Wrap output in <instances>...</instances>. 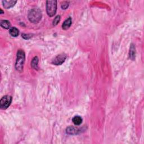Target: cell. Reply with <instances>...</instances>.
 <instances>
[{
  "mask_svg": "<svg viewBox=\"0 0 144 144\" xmlns=\"http://www.w3.org/2000/svg\"><path fill=\"white\" fill-rule=\"evenodd\" d=\"M25 62V53L22 50H19L17 52V61L15 63V68L20 72L23 70V66Z\"/></svg>",
  "mask_w": 144,
  "mask_h": 144,
  "instance_id": "obj_2",
  "label": "cell"
},
{
  "mask_svg": "<svg viewBox=\"0 0 144 144\" xmlns=\"http://www.w3.org/2000/svg\"><path fill=\"white\" fill-rule=\"evenodd\" d=\"M32 34H22V37L24 38L25 39H28L29 38H31L32 37Z\"/></svg>",
  "mask_w": 144,
  "mask_h": 144,
  "instance_id": "obj_16",
  "label": "cell"
},
{
  "mask_svg": "<svg viewBox=\"0 0 144 144\" xmlns=\"http://www.w3.org/2000/svg\"><path fill=\"white\" fill-rule=\"evenodd\" d=\"M79 132V129L73 127H69L66 128V133L69 134H77Z\"/></svg>",
  "mask_w": 144,
  "mask_h": 144,
  "instance_id": "obj_9",
  "label": "cell"
},
{
  "mask_svg": "<svg viewBox=\"0 0 144 144\" xmlns=\"http://www.w3.org/2000/svg\"><path fill=\"white\" fill-rule=\"evenodd\" d=\"M57 10L56 1H47L46 2V11L48 15L50 17L54 16Z\"/></svg>",
  "mask_w": 144,
  "mask_h": 144,
  "instance_id": "obj_3",
  "label": "cell"
},
{
  "mask_svg": "<svg viewBox=\"0 0 144 144\" xmlns=\"http://www.w3.org/2000/svg\"><path fill=\"white\" fill-rule=\"evenodd\" d=\"M69 6V2H64L61 5V8L64 10H65Z\"/></svg>",
  "mask_w": 144,
  "mask_h": 144,
  "instance_id": "obj_15",
  "label": "cell"
},
{
  "mask_svg": "<svg viewBox=\"0 0 144 144\" xmlns=\"http://www.w3.org/2000/svg\"><path fill=\"white\" fill-rule=\"evenodd\" d=\"M0 10H1V14H4V11H2V9H0Z\"/></svg>",
  "mask_w": 144,
  "mask_h": 144,
  "instance_id": "obj_17",
  "label": "cell"
},
{
  "mask_svg": "<svg viewBox=\"0 0 144 144\" xmlns=\"http://www.w3.org/2000/svg\"><path fill=\"white\" fill-rule=\"evenodd\" d=\"M12 101V97L9 95L4 96L1 98L0 101V107L2 109H6L10 105Z\"/></svg>",
  "mask_w": 144,
  "mask_h": 144,
  "instance_id": "obj_4",
  "label": "cell"
},
{
  "mask_svg": "<svg viewBox=\"0 0 144 144\" xmlns=\"http://www.w3.org/2000/svg\"><path fill=\"white\" fill-rule=\"evenodd\" d=\"M10 34L13 37H17L18 36L19 34V30L17 28L13 27L10 30Z\"/></svg>",
  "mask_w": 144,
  "mask_h": 144,
  "instance_id": "obj_13",
  "label": "cell"
},
{
  "mask_svg": "<svg viewBox=\"0 0 144 144\" xmlns=\"http://www.w3.org/2000/svg\"><path fill=\"white\" fill-rule=\"evenodd\" d=\"M60 18H61V17H60V15L56 16V17L54 19V20H53V25H56L58 23H59L60 20Z\"/></svg>",
  "mask_w": 144,
  "mask_h": 144,
  "instance_id": "obj_14",
  "label": "cell"
},
{
  "mask_svg": "<svg viewBox=\"0 0 144 144\" xmlns=\"http://www.w3.org/2000/svg\"><path fill=\"white\" fill-rule=\"evenodd\" d=\"M66 55L65 54H61L60 55H58L57 56L55 57V59L53 60L52 64L55 65H61L65 61V60H66Z\"/></svg>",
  "mask_w": 144,
  "mask_h": 144,
  "instance_id": "obj_5",
  "label": "cell"
},
{
  "mask_svg": "<svg viewBox=\"0 0 144 144\" xmlns=\"http://www.w3.org/2000/svg\"><path fill=\"white\" fill-rule=\"evenodd\" d=\"M38 57L37 56L34 57L31 62V66L32 68L34 69H36V70H38Z\"/></svg>",
  "mask_w": 144,
  "mask_h": 144,
  "instance_id": "obj_11",
  "label": "cell"
},
{
  "mask_svg": "<svg viewBox=\"0 0 144 144\" xmlns=\"http://www.w3.org/2000/svg\"><path fill=\"white\" fill-rule=\"evenodd\" d=\"M136 57V48L133 44H131L129 50V58L131 60H134Z\"/></svg>",
  "mask_w": 144,
  "mask_h": 144,
  "instance_id": "obj_7",
  "label": "cell"
},
{
  "mask_svg": "<svg viewBox=\"0 0 144 144\" xmlns=\"http://www.w3.org/2000/svg\"><path fill=\"white\" fill-rule=\"evenodd\" d=\"M42 12L38 8H34L29 11L28 19L29 21L33 23H38L41 20Z\"/></svg>",
  "mask_w": 144,
  "mask_h": 144,
  "instance_id": "obj_1",
  "label": "cell"
},
{
  "mask_svg": "<svg viewBox=\"0 0 144 144\" xmlns=\"http://www.w3.org/2000/svg\"><path fill=\"white\" fill-rule=\"evenodd\" d=\"M17 2V1H13V0H9V1L5 0L2 1V4H3V6L5 8L9 9L14 6Z\"/></svg>",
  "mask_w": 144,
  "mask_h": 144,
  "instance_id": "obj_6",
  "label": "cell"
},
{
  "mask_svg": "<svg viewBox=\"0 0 144 144\" xmlns=\"http://www.w3.org/2000/svg\"><path fill=\"white\" fill-rule=\"evenodd\" d=\"M1 26L5 29H9L11 27V24L8 20H2L1 22Z\"/></svg>",
  "mask_w": 144,
  "mask_h": 144,
  "instance_id": "obj_12",
  "label": "cell"
},
{
  "mask_svg": "<svg viewBox=\"0 0 144 144\" xmlns=\"http://www.w3.org/2000/svg\"><path fill=\"white\" fill-rule=\"evenodd\" d=\"M71 25V18H69L64 21V22L62 24V29L64 30L68 29Z\"/></svg>",
  "mask_w": 144,
  "mask_h": 144,
  "instance_id": "obj_8",
  "label": "cell"
},
{
  "mask_svg": "<svg viewBox=\"0 0 144 144\" xmlns=\"http://www.w3.org/2000/svg\"><path fill=\"white\" fill-rule=\"evenodd\" d=\"M82 118L80 116H75L72 119L73 123L76 126H79L82 123Z\"/></svg>",
  "mask_w": 144,
  "mask_h": 144,
  "instance_id": "obj_10",
  "label": "cell"
}]
</instances>
